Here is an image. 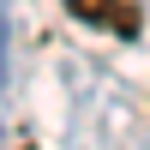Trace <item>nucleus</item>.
Returning a JSON list of instances; mask_svg holds the SVG:
<instances>
[{"label":"nucleus","mask_w":150,"mask_h":150,"mask_svg":"<svg viewBox=\"0 0 150 150\" xmlns=\"http://www.w3.org/2000/svg\"><path fill=\"white\" fill-rule=\"evenodd\" d=\"M66 12L90 30H108V36H138V24H144L138 0H66Z\"/></svg>","instance_id":"nucleus-1"}]
</instances>
